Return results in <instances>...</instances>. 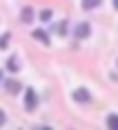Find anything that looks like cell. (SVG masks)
<instances>
[{
    "label": "cell",
    "mask_w": 118,
    "mask_h": 130,
    "mask_svg": "<svg viewBox=\"0 0 118 130\" xmlns=\"http://www.w3.org/2000/svg\"><path fill=\"white\" fill-rule=\"evenodd\" d=\"M25 108L27 110L37 108V91L35 88H25Z\"/></svg>",
    "instance_id": "6da1fadb"
},
{
    "label": "cell",
    "mask_w": 118,
    "mask_h": 130,
    "mask_svg": "<svg viewBox=\"0 0 118 130\" xmlns=\"http://www.w3.org/2000/svg\"><path fill=\"white\" fill-rule=\"evenodd\" d=\"M88 35H91V25H88V22H79V25L74 27V37H76V39H86Z\"/></svg>",
    "instance_id": "7a4b0ae2"
},
{
    "label": "cell",
    "mask_w": 118,
    "mask_h": 130,
    "mask_svg": "<svg viewBox=\"0 0 118 130\" xmlns=\"http://www.w3.org/2000/svg\"><path fill=\"white\" fill-rule=\"evenodd\" d=\"M3 86H5L7 93H20V91H22V84H20V81H15V79H7Z\"/></svg>",
    "instance_id": "3957f363"
},
{
    "label": "cell",
    "mask_w": 118,
    "mask_h": 130,
    "mask_svg": "<svg viewBox=\"0 0 118 130\" xmlns=\"http://www.w3.org/2000/svg\"><path fill=\"white\" fill-rule=\"evenodd\" d=\"M88 98H91V96H88V91H86V88H76V91H74V101H79V103H86Z\"/></svg>",
    "instance_id": "277c9868"
},
{
    "label": "cell",
    "mask_w": 118,
    "mask_h": 130,
    "mask_svg": "<svg viewBox=\"0 0 118 130\" xmlns=\"http://www.w3.org/2000/svg\"><path fill=\"white\" fill-rule=\"evenodd\" d=\"M20 20H22V22H32V20H35V10H32V7H22Z\"/></svg>",
    "instance_id": "5b68a950"
},
{
    "label": "cell",
    "mask_w": 118,
    "mask_h": 130,
    "mask_svg": "<svg viewBox=\"0 0 118 130\" xmlns=\"http://www.w3.org/2000/svg\"><path fill=\"white\" fill-rule=\"evenodd\" d=\"M32 37H35L37 42H42V44H49V35H47L44 29H35V32H32Z\"/></svg>",
    "instance_id": "8992f818"
},
{
    "label": "cell",
    "mask_w": 118,
    "mask_h": 130,
    "mask_svg": "<svg viewBox=\"0 0 118 130\" xmlns=\"http://www.w3.org/2000/svg\"><path fill=\"white\" fill-rule=\"evenodd\" d=\"M103 0H81V7L84 10H94V7H98Z\"/></svg>",
    "instance_id": "52a82bcc"
},
{
    "label": "cell",
    "mask_w": 118,
    "mask_h": 130,
    "mask_svg": "<svg viewBox=\"0 0 118 130\" xmlns=\"http://www.w3.org/2000/svg\"><path fill=\"white\" fill-rule=\"evenodd\" d=\"M7 69H10V71H20V61H17V57L7 59Z\"/></svg>",
    "instance_id": "ba28073f"
},
{
    "label": "cell",
    "mask_w": 118,
    "mask_h": 130,
    "mask_svg": "<svg viewBox=\"0 0 118 130\" xmlns=\"http://www.w3.org/2000/svg\"><path fill=\"white\" fill-rule=\"evenodd\" d=\"M106 125H108L111 130H118V116L113 113V116H108V120H106Z\"/></svg>",
    "instance_id": "9c48e42d"
},
{
    "label": "cell",
    "mask_w": 118,
    "mask_h": 130,
    "mask_svg": "<svg viewBox=\"0 0 118 130\" xmlns=\"http://www.w3.org/2000/svg\"><path fill=\"white\" fill-rule=\"evenodd\" d=\"M52 15H54V12H52L49 7H44V10H39V20L47 22V20H52Z\"/></svg>",
    "instance_id": "30bf717a"
},
{
    "label": "cell",
    "mask_w": 118,
    "mask_h": 130,
    "mask_svg": "<svg viewBox=\"0 0 118 130\" xmlns=\"http://www.w3.org/2000/svg\"><path fill=\"white\" fill-rule=\"evenodd\" d=\"M54 32H57V35L62 37V35H64V32H66V22H59L57 27H54Z\"/></svg>",
    "instance_id": "8fae6325"
},
{
    "label": "cell",
    "mask_w": 118,
    "mask_h": 130,
    "mask_svg": "<svg viewBox=\"0 0 118 130\" xmlns=\"http://www.w3.org/2000/svg\"><path fill=\"white\" fill-rule=\"evenodd\" d=\"M7 42H10V35H3V37H0V49H5Z\"/></svg>",
    "instance_id": "7c38bea8"
},
{
    "label": "cell",
    "mask_w": 118,
    "mask_h": 130,
    "mask_svg": "<svg viewBox=\"0 0 118 130\" xmlns=\"http://www.w3.org/2000/svg\"><path fill=\"white\" fill-rule=\"evenodd\" d=\"M3 125H5V110L0 108V128H3Z\"/></svg>",
    "instance_id": "4fadbf2b"
},
{
    "label": "cell",
    "mask_w": 118,
    "mask_h": 130,
    "mask_svg": "<svg viewBox=\"0 0 118 130\" xmlns=\"http://www.w3.org/2000/svg\"><path fill=\"white\" fill-rule=\"evenodd\" d=\"M113 7H116V10H118V0H113Z\"/></svg>",
    "instance_id": "5bb4252c"
},
{
    "label": "cell",
    "mask_w": 118,
    "mask_h": 130,
    "mask_svg": "<svg viewBox=\"0 0 118 130\" xmlns=\"http://www.w3.org/2000/svg\"><path fill=\"white\" fill-rule=\"evenodd\" d=\"M0 81H3V69H0Z\"/></svg>",
    "instance_id": "9a60e30c"
}]
</instances>
